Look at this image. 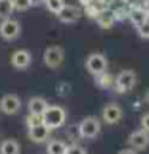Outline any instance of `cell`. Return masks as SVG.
Returning a JSON list of instances; mask_svg holds the SVG:
<instances>
[{"label":"cell","mask_w":149,"mask_h":154,"mask_svg":"<svg viewBox=\"0 0 149 154\" xmlns=\"http://www.w3.org/2000/svg\"><path fill=\"white\" fill-rule=\"evenodd\" d=\"M43 122L48 125L49 129H59L64 125L67 119V113L62 106L59 105H48V108L43 113Z\"/></svg>","instance_id":"obj_1"},{"label":"cell","mask_w":149,"mask_h":154,"mask_svg":"<svg viewBox=\"0 0 149 154\" xmlns=\"http://www.w3.org/2000/svg\"><path fill=\"white\" fill-rule=\"evenodd\" d=\"M135 84H136V73L133 70H130V68L119 72L116 78H114V91L119 94L130 92L135 88Z\"/></svg>","instance_id":"obj_2"},{"label":"cell","mask_w":149,"mask_h":154,"mask_svg":"<svg viewBox=\"0 0 149 154\" xmlns=\"http://www.w3.org/2000/svg\"><path fill=\"white\" fill-rule=\"evenodd\" d=\"M65 59V51L62 46H48L44 49V54H43V62L46 64V67L49 68H59L62 65V62Z\"/></svg>","instance_id":"obj_3"},{"label":"cell","mask_w":149,"mask_h":154,"mask_svg":"<svg viewBox=\"0 0 149 154\" xmlns=\"http://www.w3.org/2000/svg\"><path fill=\"white\" fill-rule=\"evenodd\" d=\"M100 121L94 116H87L84 118L81 122L78 125V132H79V137L83 138H95L97 135L100 134Z\"/></svg>","instance_id":"obj_4"},{"label":"cell","mask_w":149,"mask_h":154,"mask_svg":"<svg viewBox=\"0 0 149 154\" xmlns=\"http://www.w3.org/2000/svg\"><path fill=\"white\" fill-rule=\"evenodd\" d=\"M86 68L89 70V73H92L94 76L100 75V73L106 72L108 68V60L103 54L100 53H92L86 59Z\"/></svg>","instance_id":"obj_5"},{"label":"cell","mask_w":149,"mask_h":154,"mask_svg":"<svg viewBox=\"0 0 149 154\" xmlns=\"http://www.w3.org/2000/svg\"><path fill=\"white\" fill-rule=\"evenodd\" d=\"M21 33V24L16 19L7 18L2 21L0 24V37L7 42H13L14 38H18V35Z\"/></svg>","instance_id":"obj_6"},{"label":"cell","mask_w":149,"mask_h":154,"mask_svg":"<svg viewBox=\"0 0 149 154\" xmlns=\"http://www.w3.org/2000/svg\"><path fill=\"white\" fill-rule=\"evenodd\" d=\"M127 141H129V146L133 148L135 151H143L149 146V132H146L143 129L135 130V132L130 134Z\"/></svg>","instance_id":"obj_7"},{"label":"cell","mask_w":149,"mask_h":154,"mask_svg":"<svg viewBox=\"0 0 149 154\" xmlns=\"http://www.w3.org/2000/svg\"><path fill=\"white\" fill-rule=\"evenodd\" d=\"M122 115L124 111L117 103H108L102 110V118L106 124H117L122 119Z\"/></svg>","instance_id":"obj_8"},{"label":"cell","mask_w":149,"mask_h":154,"mask_svg":"<svg viewBox=\"0 0 149 154\" xmlns=\"http://www.w3.org/2000/svg\"><path fill=\"white\" fill-rule=\"evenodd\" d=\"M21 99L16 94H7L2 97L0 100V110H2L5 115H14L21 110Z\"/></svg>","instance_id":"obj_9"},{"label":"cell","mask_w":149,"mask_h":154,"mask_svg":"<svg viewBox=\"0 0 149 154\" xmlns=\"http://www.w3.org/2000/svg\"><path fill=\"white\" fill-rule=\"evenodd\" d=\"M32 62V54L27 49H18L11 56V65L18 70H26Z\"/></svg>","instance_id":"obj_10"},{"label":"cell","mask_w":149,"mask_h":154,"mask_svg":"<svg viewBox=\"0 0 149 154\" xmlns=\"http://www.w3.org/2000/svg\"><path fill=\"white\" fill-rule=\"evenodd\" d=\"M49 127L44 122L33 125V127H29V138H30L33 143H43V141L48 140L49 137Z\"/></svg>","instance_id":"obj_11"},{"label":"cell","mask_w":149,"mask_h":154,"mask_svg":"<svg viewBox=\"0 0 149 154\" xmlns=\"http://www.w3.org/2000/svg\"><path fill=\"white\" fill-rule=\"evenodd\" d=\"M59 19L62 22H65V24H71V22L78 21L79 18H81V10H79L78 7H74V5H67L62 8V11L59 14Z\"/></svg>","instance_id":"obj_12"},{"label":"cell","mask_w":149,"mask_h":154,"mask_svg":"<svg viewBox=\"0 0 149 154\" xmlns=\"http://www.w3.org/2000/svg\"><path fill=\"white\" fill-rule=\"evenodd\" d=\"M129 19H130V22L133 26H141L144 21H147L149 19V11L147 10H144V8H132L130 11H129Z\"/></svg>","instance_id":"obj_13"},{"label":"cell","mask_w":149,"mask_h":154,"mask_svg":"<svg viewBox=\"0 0 149 154\" xmlns=\"http://www.w3.org/2000/svg\"><path fill=\"white\" fill-rule=\"evenodd\" d=\"M29 113H33V115H43L44 110L48 108V102L43 97H32L29 100Z\"/></svg>","instance_id":"obj_14"},{"label":"cell","mask_w":149,"mask_h":154,"mask_svg":"<svg viewBox=\"0 0 149 154\" xmlns=\"http://www.w3.org/2000/svg\"><path fill=\"white\" fill-rule=\"evenodd\" d=\"M97 21H99V26L103 27V29H110V27L116 22V13L110 10L100 11L99 16H97Z\"/></svg>","instance_id":"obj_15"},{"label":"cell","mask_w":149,"mask_h":154,"mask_svg":"<svg viewBox=\"0 0 149 154\" xmlns=\"http://www.w3.org/2000/svg\"><path fill=\"white\" fill-rule=\"evenodd\" d=\"M21 146L16 140H5L0 145V154H19Z\"/></svg>","instance_id":"obj_16"},{"label":"cell","mask_w":149,"mask_h":154,"mask_svg":"<svg viewBox=\"0 0 149 154\" xmlns=\"http://www.w3.org/2000/svg\"><path fill=\"white\" fill-rule=\"evenodd\" d=\"M95 83L99 84L102 89H110V88L114 86L113 76L110 75V73H106V72H103V73H100V75H97V76H95Z\"/></svg>","instance_id":"obj_17"},{"label":"cell","mask_w":149,"mask_h":154,"mask_svg":"<svg viewBox=\"0 0 149 154\" xmlns=\"http://www.w3.org/2000/svg\"><path fill=\"white\" fill-rule=\"evenodd\" d=\"M67 145L60 140H53L48 145V154H65Z\"/></svg>","instance_id":"obj_18"},{"label":"cell","mask_w":149,"mask_h":154,"mask_svg":"<svg viewBox=\"0 0 149 154\" xmlns=\"http://www.w3.org/2000/svg\"><path fill=\"white\" fill-rule=\"evenodd\" d=\"M44 5H46V8L51 13L59 14L62 11V8L65 7V0H44Z\"/></svg>","instance_id":"obj_19"},{"label":"cell","mask_w":149,"mask_h":154,"mask_svg":"<svg viewBox=\"0 0 149 154\" xmlns=\"http://www.w3.org/2000/svg\"><path fill=\"white\" fill-rule=\"evenodd\" d=\"M13 5L11 0H0V19H7L13 13Z\"/></svg>","instance_id":"obj_20"},{"label":"cell","mask_w":149,"mask_h":154,"mask_svg":"<svg viewBox=\"0 0 149 154\" xmlns=\"http://www.w3.org/2000/svg\"><path fill=\"white\" fill-rule=\"evenodd\" d=\"M43 122V116L41 115H33V113H30L27 118H26V124L27 127H33V125H38Z\"/></svg>","instance_id":"obj_21"},{"label":"cell","mask_w":149,"mask_h":154,"mask_svg":"<svg viewBox=\"0 0 149 154\" xmlns=\"http://www.w3.org/2000/svg\"><path fill=\"white\" fill-rule=\"evenodd\" d=\"M11 5H13L14 10L18 11H26L27 8H30V0H11Z\"/></svg>","instance_id":"obj_22"},{"label":"cell","mask_w":149,"mask_h":154,"mask_svg":"<svg viewBox=\"0 0 149 154\" xmlns=\"http://www.w3.org/2000/svg\"><path fill=\"white\" fill-rule=\"evenodd\" d=\"M65 154H87V152H86V149L79 145H70V146H67Z\"/></svg>","instance_id":"obj_23"},{"label":"cell","mask_w":149,"mask_h":154,"mask_svg":"<svg viewBox=\"0 0 149 154\" xmlns=\"http://www.w3.org/2000/svg\"><path fill=\"white\" fill-rule=\"evenodd\" d=\"M138 33L143 38H149V19L144 21L141 26H138Z\"/></svg>","instance_id":"obj_24"},{"label":"cell","mask_w":149,"mask_h":154,"mask_svg":"<svg viewBox=\"0 0 149 154\" xmlns=\"http://www.w3.org/2000/svg\"><path fill=\"white\" fill-rule=\"evenodd\" d=\"M57 94H59L60 97H65L70 94V84L68 83H60L59 86H57Z\"/></svg>","instance_id":"obj_25"},{"label":"cell","mask_w":149,"mask_h":154,"mask_svg":"<svg viewBox=\"0 0 149 154\" xmlns=\"http://www.w3.org/2000/svg\"><path fill=\"white\" fill-rule=\"evenodd\" d=\"M141 129L149 132V113H144V115L141 116Z\"/></svg>","instance_id":"obj_26"},{"label":"cell","mask_w":149,"mask_h":154,"mask_svg":"<svg viewBox=\"0 0 149 154\" xmlns=\"http://www.w3.org/2000/svg\"><path fill=\"white\" fill-rule=\"evenodd\" d=\"M32 7H40V5H44V0H30Z\"/></svg>","instance_id":"obj_27"},{"label":"cell","mask_w":149,"mask_h":154,"mask_svg":"<svg viewBox=\"0 0 149 154\" xmlns=\"http://www.w3.org/2000/svg\"><path fill=\"white\" fill-rule=\"evenodd\" d=\"M119 154H136V151L133 149V148H129V149H122V151H119Z\"/></svg>","instance_id":"obj_28"},{"label":"cell","mask_w":149,"mask_h":154,"mask_svg":"<svg viewBox=\"0 0 149 154\" xmlns=\"http://www.w3.org/2000/svg\"><path fill=\"white\" fill-rule=\"evenodd\" d=\"M144 100H146L147 103H149V89L146 91V94H144Z\"/></svg>","instance_id":"obj_29"}]
</instances>
